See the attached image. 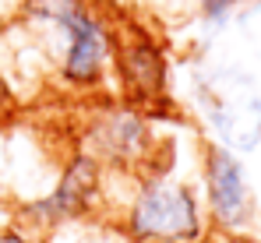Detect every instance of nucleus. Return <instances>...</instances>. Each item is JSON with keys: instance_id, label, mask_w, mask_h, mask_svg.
Listing matches in <instances>:
<instances>
[{"instance_id": "obj_12", "label": "nucleus", "mask_w": 261, "mask_h": 243, "mask_svg": "<svg viewBox=\"0 0 261 243\" xmlns=\"http://www.w3.org/2000/svg\"><path fill=\"white\" fill-rule=\"evenodd\" d=\"M18 7H21V0H0V25H4L7 18H14Z\"/></svg>"}, {"instance_id": "obj_2", "label": "nucleus", "mask_w": 261, "mask_h": 243, "mask_svg": "<svg viewBox=\"0 0 261 243\" xmlns=\"http://www.w3.org/2000/svg\"><path fill=\"white\" fill-rule=\"evenodd\" d=\"M113 71L110 81L120 88V102H127L141 113L166 117L170 113V60L163 42L155 39L138 18L113 14Z\"/></svg>"}, {"instance_id": "obj_13", "label": "nucleus", "mask_w": 261, "mask_h": 243, "mask_svg": "<svg viewBox=\"0 0 261 243\" xmlns=\"http://www.w3.org/2000/svg\"><path fill=\"white\" fill-rule=\"evenodd\" d=\"M92 4H102V7H110V0H92Z\"/></svg>"}, {"instance_id": "obj_11", "label": "nucleus", "mask_w": 261, "mask_h": 243, "mask_svg": "<svg viewBox=\"0 0 261 243\" xmlns=\"http://www.w3.org/2000/svg\"><path fill=\"white\" fill-rule=\"evenodd\" d=\"M201 243H254L247 233H216V229H208V236Z\"/></svg>"}, {"instance_id": "obj_6", "label": "nucleus", "mask_w": 261, "mask_h": 243, "mask_svg": "<svg viewBox=\"0 0 261 243\" xmlns=\"http://www.w3.org/2000/svg\"><path fill=\"white\" fill-rule=\"evenodd\" d=\"M102 187H106V169L92 152L78 148L71 159L64 162L53 191L36 198V201L21 204V226L46 236L49 229L95 215V208L102 201Z\"/></svg>"}, {"instance_id": "obj_7", "label": "nucleus", "mask_w": 261, "mask_h": 243, "mask_svg": "<svg viewBox=\"0 0 261 243\" xmlns=\"http://www.w3.org/2000/svg\"><path fill=\"white\" fill-rule=\"evenodd\" d=\"M43 240L46 243H138L120 222H110V219H99V215L64 222V226L49 229Z\"/></svg>"}, {"instance_id": "obj_1", "label": "nucleus", "mask_w": 261, "mask_h": 243, "mask_svg": "<svg viewBox=\"0 0 261 243\" xmlns=\"http://www.w3.org/2000/svg\"><path fill=\"white\" fill-rule=\"evenodd\" d=\"M120 226L138 243H201L208 236V219L198 187L166 166L134 173Z\"/></svg>"}, {"instance_id": "obj_5", "label": "nucleus", "mask_w": 261, "mask_h": 243, "mask_svg": "<svg viewBox=\"0 0 261 243\" xmlns=\"http://www.w3.org/2000/svg\"><path fill=\"white\" fill-rule=\"evenodd\" d=\"M85 152L102 162L106 173H145L152 166H166L155 159L159 138H155V117L141 113L127 102L106 106L88 120Z\"/></svg>"}, {"instance_id": "obj_4", "label": "nucleus", "mask_w": 261, "mask_h": 243, "mask_svg": "<svg viewBox=\"0 0 261 243\" xmlns=\"http://www.w3.org/2000/svg\"><path fill=\"white\" fill-rule=\"evenodd\" d=\"M198 169H201V204H205L208 229L247 233L258 204H254V187H251L244 159L219 141H201Z\"/></svg>"}, {"instance_id": "obj_9", "label": "nucleus", "mask_w": 261, "mask_h": 243, "mask_svg": "<svg viewBox=\"0 0 261 243\" xmlns=\"http://www.w3.org/2000/svg\"><path fill=\"white\" fill-rule=\"evenodd\" d=\"M0 243H46V240L25 226H7V229H0Z\"/></svg>"}, {"instance_id": "obj_10", "label": "nucleus", "mask_w": 261, "mask_h": 243, "mask_svg": "<svg viewBox=\"0 0 261 243\" xmlns=\"http://www.w3.org/2000/svg\"><path fill=\"white\" fill-rule=\"evenodd\" d=\"M14 110H18V95L11 92V85H7L4 71H0V120H4V117H11Z\"/></svg>"}, {"instance_id": "obj_3", "label": "nucleus", "mask_w": 261, "mask_h": 243, "mask_svg": "<svg viewBox=\"0 0 261 243\" xmlns=\"http://www.w3.org/2000/svg\"><path fill=\"white\" fill-rule=\"evenodd\" d=\"M201 117L216 130V141L247 155L261 145V92L240 71H216L194 85Z\"/></svg>"}, {"instance_id": "obj_8", "label": "nucleus", "mask_w": 261, "mask_h": 243, "mask_svg": "<svg viewBox=\"0 0 261 243\" xmlns=\"http://www.w3.org/2000/svg\"><path fill=\"white\" fill-rule=\"evenodd\" d=\"M244 4L247 0H198V14H201V21L212 32H219L229 21H237V14L244 11Z\"/></svg>"}]
</instances>
